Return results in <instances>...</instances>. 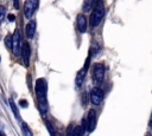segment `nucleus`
<instances>
[{
    "mask_svg": "<svg viewBox=\"0 0 152 136\" xmlns=\"http://www.w3.org/2000/svg\"><path fill=\"white\" fill-rule=\"evenodd\" d=\"M36 96L38 99V109L42 114V116H45L48 111V99H46V91H48V85L44 78H38L36 82Z\"/></svg>",
    "mask_w": 152,
    "mask_h": 136,
    "instance_id": "nucleus-1",
    "label": "nucleus"
},
{
    "mask_svg": "<svg viewBox=\"0 0 152 136\" xmlns=\"http://www.w3.org/2000/svg\"><path fill=\"white\" fill-rule=\"evenodd\" d=\"M93 6H94V9L90 13L89 25H90V27H96L101 22V20L103 19L104 7L102 5V0H94L93 1Z\"/></svg>",
    "mask_w": 152,
    "mask_h": 136,
    "instance_id": "nucleus-2",
    "label": "nucleus"
},
{
    "mask_svg": "<svg viewBox=\"0 0 152 136\" xmlns=\"http://www.w3.org/2000/svg\"><path fill=\"white\" fill-rule=\"evenodd\" d=\"M104 72H106V67L102 63H96L94 64L93 69H91V75H93V79L96 83H101L104 78Z\"/></svg>",
    "mask_w": 152,
    "mask_h": 136,
    "instance_id": "nucleus-3",
    "label": "nucleus"
},
{
    "mask_svg": "<svg viewBox=\"0 0 152 136\" xmlns=\"http://www.w3.org/2000/svg\"><path fill=\"white\" fill-rule=\"evenodd\" d=\"M38 6H39V0H26L24 4V15L27 19L31 18L37 11Z\"/></svg>",
    "mask_w": 152,
    "mask_h": 136,
    "instance_id": "nucleus-4",
    "label": "nucleus"
},
{
    "mask_svg": "<svg viewBox=\"0 0 152 136\" xmlns=\"http://www.w3.org/2000/svg\"><path fill=\"white\" fill-rule=\"evenodd\" d=\"M12 51L15 56H19L21 52V35L19 30H15L14 34L12 35Z\"/></svg>",
    "mask_w": 152,
    "mask_h": 136,
    "instance_id": "nucleus-5",
    "label": "nucleus"
},
{
    "mask_svg": "<svg viewBox=\"0 0 152 136\" xmlns=\"http://www.w3.org/2000/svg\"><path fill=\"white\" fill-rule=\"evenodd\" d=\"M90 54L88 56V58H87V60H86V64L83 65V67L77 72V75H76V79H75V84H76V86L77 88H80L82 84H83V80H84V78H86V75H87V71H88V67H89V61H90Z\"/></svg>",
    "mask_w": 152,
    "mask_h": 136,
    "instance_id": "nucleus-6",
    "label": "nucleus"
},
{
    "mask_svg": "<svg viewBox=\"0 0 152 136\" xmlns=\"http://www.w3.org/2000/svg\"><path fill=\"white\" fill-rule=\"evenodd\" d=\"M89 96H90V101L94 105H100L103 101V91L100 88H93Z\"/></svg>",
    "mask_w": 152,
    "mask_h": 136,
    "instance_id": "nucleus-7",
    "label": "nucleus"
},
{
    "mask_svg": "<svg viewBox=\"0 0 152 136\" xmlns=\"http://www.w3.org/2000/svg\"><path fill=\"white\" fill-rule=\"evenodd\" d=\"M86 119H87V130L89 132L94 131V129L96 127V111L94 109H90Z\"/></svg>",
    "mask_w": 152,
    "mask_h": 136,
    "instance_id": "nucleus-8",
    "label": "nucleus"
},
{
    "mask_svg": "<svg viewBox=\"0 0 152 136\" xmlns=\"http://www.w3.org/2000/svg\"><path fill=\"white\" fill-rule=\"evenodd\" d=\"M20 54H21V57H23L24 65H25V66H28V64H30V57H31V47H30L28 43H23Z\"/></svg>",
    "mask_w": 152,
    "mask_h": 136,
    "instance_id": "nucleus-9",
    "label": "nucleus"
},
{
    "mask_svg": "<svg viewBox=\"0 0 152 136\" xmlns=\"http://www.w3.org/2000/svg\"><path fill=\"white\" fill-rule=\"evenodd\" d=\"M76 27L78 30V32L83 33L87 31V27H88V21H87V18L84 14H78L77 15V19H76Z\"/></svg>",
    "mask_w": 152,
    "mask_h": 136,
    "instance_id": "nucleus-10",
    "label": "nucleus"
},
{
    "mask_svg": "<svg viewBox=\"0 0 152 136\" xmlns=\"http://www.w3.org/2000/svg\"><path fill=\"white\" fill-rule=\"evenodd\" d=\"M34 32H36V21L31 20L26 24V27H25V34L27 39H32L34 35Z\"/></svg>",
    "mask_w": 152,
    "mask_h": 136,
    "instance_id": "nucleus-11",
    "label": "nucleus"
},
{
    "mask_svg": "<svg viewBox=\"0 0 152 136\" xmlns=\"http://www.w3.org/2000/svg\"><path fill=\"white\" fill-rule=\"evenodd\" d=\"M8 104H10V106H11V109H12V112L14 114L15 118L19 121V119H20V116H19V114H18V110H17V106H15V104H14L13 99H10V101H8Z\"/></svg>",
    "mask_w": 152,
    "mask_h": 136,
    "instance_id": "nucleus-12",
    "label": "nucleus"
},
{
    "mask_svg": "<svg viewBox=\"0 0 152 136\" xmlns=\"http://www.w3.org/2000/svg\"><path fill=\"white\" fill-rule=\"evenodd\" d=\"M21 131L24 132L25 136H33L32 132H31V130H30V128H28V125H27L25 122L21 123Z\"/></svg>",
    "mask_w": 152,
    "mask_h": 136,
    "instance_id": "nucleus-13",
    "label": "nucleus"
},
{
    "mask_svg": "<svg viewBox=\"0 0 152 136\" xmlns=\"http://www.w3.org/2000/svg\"><path fill=\"white\" fill-rule=\"evenodd\" d=\"M5 45L7 50H12V35L11 34H7L5 37Z\"/></svg>",
    "mask_w": 152,
    "mask_h": 136,
    "instance_id": "nucleus-14",
    "label": "nucleus"
},
{
    "mask_svg": "<svg viewBox=\"0 0 152 136\" xmlns=\"http://www.w3.org/2000/svg\"><path fill=\"white\" fill-rule=\"evenodd\" d=\"M82 134H83V130H82V127L81 125L74 127V129H72V136H82Z\"/></svg>",
    "mask_w": 152,
    "mask_h": 136,
    "instance_id": "nucleus-15",
    "label": "nucleus"
},
{
    "mask_svg": "<svg viewBox=\"0 0 152 136\" xmlns=\"http://www.w3.org/2000/svg\"><path fill=\"white\" fill-rule=\"evenodd\" d=\"M45 125H46V128H48V130H49L50 135H51V136H56V135H55V129H53L52 124H51L49 121H45Z\"/></svg>",
    "mask_w": 152,
    "mask_h": 136,
    "instance_id": "nucleus-16",
    "label": "nucleus"
},
{
    "mask_svg": "<svg viewBox=\"0 0 152 136\" xmlns=\"http://www.w3.org/2000/svg\"><path fill=\"white\" fill-rule=\"evenodd\" d=\"M5 15H6V7L5 6H0V22L4 20Z\"/></svg>",
    "mask_w": 152,
    "mask_h": 136,
    "instance_id": "nucleus-17",
    "label": "nucleus"
},
{
    "mask_svg": "<svg viewBox=\"0 0 152 136\" xmlns=\"http://www.w3.org/2000/svg\"><path fill=\"white\" fill-rule=\"evenodd\" d=\"M26 78H27V86H28V89H30V90H32V83H31V75H27V76H26Z\"/></svg>",
    "mask_w": 152,
    "mask_h": 136,
    "instance_id": "nucleus-18",
    "label": "nucleus"
},
{
    "mask_svg": "<svg viewBox=\"0 0 152 136\" xmlns=\"http://www.w3.org/2000/svg\"><path fill=\"white\" fill-rule=\"evenodd\" d=\"M19 105H20L21 108H26L28 104H27V102H26L25 99H20V101H19Z\"/></svg>",
    "mask_w": 152,
    "mask_h": 136,
    "instance_id": "nucleus-19",
    "label": "nucleus"
},
{
    "mask_svg": "<svg viewBox=\"0 0 152 136\" xmlns=\"http://www.w3.org/2000/svg\"><path fill=\"white\" fill-rule=\"evenodd\" d=\"M7 19H8V21H14L15 20V17L13 14H8L7 15Z\"/></svg>",
    "mask_w": 152,
    "mask_h": 136,
    "instance_id": "nucleus-20",
    "label": "nucleus"
},
{
    "mask_svg": "<svg viewBox=\"0 0 152 136\" xmlns=\"http://www.w3.org/2000/svg\"><path fill=\"white\" fill-rule=\"evenodd\" d=\"M13 5H14V8L18 9L19 8V0H13Z\"/></svg>",
    "mask_w": 152,
    "mask_h": 136,
    "instance_id": "nucleus-21",
    "label": "nucleus"
},
{
    "mask_svg": "<svg viewBox=\"0 0 152 136\" xmlns=\"http://www.w3.org/2000/svg\"><path fill=\"white\" fill-rule=\"evenodd\" d=\"M0 136H6V135H5V134H4V132L0 130Z\"/></svg>",
    "mask_w": 152,
    "mask_h": 136,
    "instance_id": "nucleus-22",
    "label": "nucleus"
},
{
    "mask_svg": "<svg viewBox=\"0 0 152 136\" xmlns=\"http://www.w3.org/2000/svg\"><path fill=\"white\" fill-rule=\"evenodd\" d=\"M57 136H64V135H63V134H61V132H59V134H58V135H57Z\"/></svg>",
    "mask_w": 152,
    "mask_h": 136,
    "instance_id": "nucleus-23",
    "label": "nucleus"
}]
</instances>
